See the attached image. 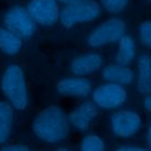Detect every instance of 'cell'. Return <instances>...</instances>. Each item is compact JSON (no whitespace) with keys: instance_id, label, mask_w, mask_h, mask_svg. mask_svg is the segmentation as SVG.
<instances>
[{"instance_id":"obj_1","label":"cell","mask_w":151,"mask_h":151,"mask_svg":"<svg viewBox=\"0 0 151 151\" xmlns=\"http://www.w3.org/2000/svg\"><path fill=\"white\" fill-rule=\"evenodd\" d=\"M33 133L38 139L48 144H57L67 138L70 122L65 111L52 105L41 110L32 122Z\"/></svg>"},{"instance_id":"obj_2","label":"cell","mask_w":151,"mask_h":151,"mask_svg":"<svg viewBox=\"0 0 151 151\" xmlns=\"http://www.w3.org/2000/svg\"><path fill=\"white\" fill-rule=\"evenodd\" d=\"M1 92L15 110H25L28 105V91L22 68L17 64L8 65L0 79Z\"/></svg>"},{"instance_id":"obj_3","label":"cell","mask_w":151,"mask_h":151,"mask_svg":"<svg viewBox=\"0 0 151 151\" xmlns=\"http://www.w3.org/2000/svg\"><path fill=\"white\" fill-rule=\"evenodd\" d=\"M101 8L96 0H80L70 5H65L60 11L59 21L66 28H71L78 24H86L96 20L100 15Z\"/></svg>"},{"instance_id":"obj_4","label":"cell","mask_w":151,"mask_h":151,"mask_svg":"<svg viewBox=\"0 0 151 151\" xmlns=\"http://www.w3.org/2000/svg\"><path fill=\"white\" fill-rule=\"evenodd\" d=\"M125 35V24L119 18H110L87 35V45L93 48H99L113 42L119 41Z\"/></svg>"},{"instance_id":"obj_5","label":"cell","mask_w":151,"mask_h":151,"mask_svg":"<svg viewBox=\"0 0 151 151\" xmlns=\"http://www.w3.org/2000/svg\"><path fill=\"white\" fill-rule=\"evenodd\" d=\"M2 24L4 27L19 35L22 40L29 39L37 28V24L27 12L26 7L20 5H14L4 13Z\"/></svg>"},{"instance_id":"obj_6","label":"cell","mask_w":151,"mask_h":151,"mask_svg":"<svg viewBox=\"0 0 151 151\" xmlns=\"http://www.w3.org/2000/svg\"><path fill=\"white\" fill-rule=\"evenodd\" d=\"M92 101L103 110H117L124 105L127 93L122 85L105 83L92 91Z\"/></svg>"},{"instance_id":"obj_7","label":"cell","mask_w":151,"mask_h":151,"mask_svg":"<svg viewBox=\"0 0 151 151\" xmlns=\"http://www.w3.org/2000/svg\"><path fill=\"white\" fill-rule=\"evenodd\" d=\"M112 133L118 138H131L142 127L140 116L132 110H117L110 118Z\"/></svg>"},{"instance_id":"obj_8","label":"cell","mask_w":151,"mask_h":151,"mask_svg":"<svg viewBox=\"0 0 151 151\" xmlns=\"http://www.w3.org/2000/svg\"><path fill=\"white\" fill-rule=\"evenodd\" d=\"M26 9L37 25L45 27L53 26L60 18L58 0H29Z\"/></svg>"},{"instance_id":"obj_9","label":"cell","mask_w":151,"mask_h":151,"mask_svg":"<svg viewBox=\"0 0 151 151\" xmlns=\"http://www.w3.org/2000/svg\"><path fill=\"white\" fill-rule=\"evenodd\" d=\"M59 94L70 98H86L92 93V84L86 77H68L58 81Z\"/></svg>"},{"instance_id":"obj_10","label":"cell","mask_w":151,"mask_h":151,"mask_svg":"<svg viewBox=\"0 0 151 151\" xmlns=\"http://www.w3.org/2000/svg\"><path fill=\"white\" fill-rule=\"evenodd\" d=\"M98 107L92 100H85L77 105L70 113H68V122L70 125L73 126L76 130L86 131L92 122L97 118Z\"/></svg>"},{"instance_id":"obj_11","label":"cell","mask_w":151,"mask_h":151,"mask_svg":"<svg viewBox=\"0 0 151 151\" xmlns=\"http://www.w3.org/2000/svg\"><path fill=\"white\" fill-rule=\"evenodd\" d=\"M103 66V57L97 52H86L77 55L70 65L71 73L77 77H86L97 71Z\"/></svg>"},{"instance_id":"obj_12","label":"cell","mask_w":151,"mask_h":151,"mask_svg":"<svg viewBox=\"0 0 151 151\" xmlns=\"http://www.w3.org/2000/svg\"><path fill=\"white\" fill-rule=\"evenodd\" d=\"M101 76L106 83H112L117 85H129L134 79V73L129 66L119 64H110L103 68Z\"/></svg>"},{"instance_id":"obj_13","label":"cell","mask_w":151,"mask_h":151,"mask_svg":"<svg viewBox=\"0 0 151 151\" xmlns=\"http://www.w3.org/2000/svg\"><path fill=\"white\" fill-rule=\"evenodd\" d=\"M137 88L143 94L151 93V55L145 53L137 61Z\"/></svg>"},{"instance_id":"obj_14","label":"cell","mask_w":151,"mask_h":151,"mask_svg":"<svg viewBox=\"0 0 151 151\" xmlns=\"http://www.w3.org/2000/svg\"><path fill=\"white\" fill-rule=\"evenodd\" d=\"M14 123V109L8 101L0 100V145L5 144L12 133Z\"/></svg>"},{"instance_id":"obj_15","label":"cell","mask_w":151,"mask_h":151,"mask_svg":"<svg viewBox=\"0 0 151 151\" xmlns=\"http://www.w3.org/2000/svg\"><path fill=\"white\" fill-rule=\"evenodd\" d=\"M136 57V44L131 35L125 34L118 41V50L114 55L116 64L129 66Z\"/></svg>"},{"instance_id":"obj_16","label":"cell","mask_w":151,"mask_h":151,"mask_svg":"<svg viewBox=\"0 0 151 151\" xmlns=\"http://www.w3.org/2000/svg\"><path fill=\"white\" fill-rule=\"evenodd\" d=\"M22 47V39L6 27H0V51L7 55H15Z\"/></svg>"},{"instance_id":"obj_17","label":"cell","mask_w":151,"mask_h":151,"mask_svg":"<svg viewBox=\"0 0 151 151\" xmlns=\"http://www.w3.org/2000/svg\"><path fill=\"white\" fill-rule=\"evenodd\" d=\"M79 151H105V143L99 136L90 133L81 139Z\"/></svg>"},{"instance_id":"obj_18","label":"cell","mask_w":151,"mask_h":151,"mask_svg":"<svg viewBox=\"0 0 151 151\" xmlns=\"http://www.w3.org/2000/svg\"><path fill=\"white\" fill-rule=\"evenodd\" d=\"M99 1L105 11L113 14L122 12L129 2V0H99Z\"/></svg>"},{"instance_id":"obj_19","label":"cell","mask_w":151,"mask_h":151,"mask_svg":"<svg viewBox=\"0 0 151 151\" xmlns=\"http://www.w3.org/2000/svg\"><path fill=\"white\" fill-rule=\"evenodd\" d=\"M139 38L140 41L151 50V20H145L139 26Z\"/></svg>"},{"instance_id":"obj_20","label":"cell","mask_w":151,"mask_h":151,"mask_svg":"<svg viewBox=\"0 0 151 151\" xmlns=\"http://www.w3.org/2000/svg\"><path fill=\"white\" fill-rule=\"evenodd\" d=\"M0 151H31L28 146L22 144H7L1 146Z\"/></svg>"},{"instance_id":"obj_21","label":"cell","mask_w":151,"mask_h":151,"mask_svg":"<svg viewBox=\"0 0 151 151\" xmlns=\"http://www.w3.org/2000/svg\"><path fill=\"white\" fill-rule=\"evenodd\" d=\"M114 151H150L146 147H142V146H136V145H123L117 147Z\"/></svg>"},{"instance_id":"obj_22","label":"cell","mask_w":151,"mask_h":151,"mask_svg":"<svg viewBox=\"0 0 151 151\" xmlns=\"http://www.w3.org/2000/svg\"><path fill=\"white\" fill-rule=\"evenodd\" d=\"M143 105H144V109H145L146 111L151 112V93L147 94V96L144 98V100H143Z\"/></svg>"},{"instance_id":"obj_23","label":"cell","mask_w":151,"mask_h":151,"mask_svg":"<svg viewBox=\"0 0 151 151\" xmlns=\"http://www.w3.org/2000/svg\"><path fill=\"white\" fill-rule=\"evenodd\" d=\"M146 143H147L149 150L151 151V124L149 125V127H147V131H146Z\"/></svg>"},{"instance_id":"obj_24","label":"cell","mask_w":151,"mask_h":151,"mask_svg":"<svg viewBox=\"0 0 151 151\" xmlns=\"http://www.w3.org/2000/svg\"><path fill=\"white\" fill-rule=\"evenodd\" d=\"M77 1H80V0H58V2H61V4H65V5H70V4L77 2Z\"/></svg>"},{"instance_id":"obj_25","label":"cell","mask_w":151,"mask_h":151,"mask_svg":"<svg viewBox=\"0 0 151 151\" xmlns=\"http://www.w3.org/2000/svg\"><path fill=\"white\" fill-rule=\"evenodd\" d=\"M57 151H71V150L67 147H59V149H57Z\"/></svg>"},{"instance_id":"obj_26","label":"cell","mask_w":151,"mask_h":151,"mask_svg":"<svg viewBox=\"0 0 151 151\" xmlns=\"http://www.w3.org/2000/svg\"><path fill=\"white\" fill-rule=\"evenodd\" d=\"M147 1H150V2H151V0H147Z\"/></svg>"}]
</instances>
